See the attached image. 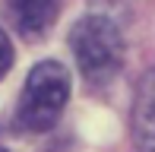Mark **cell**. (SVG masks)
Here are the masks:
<instances>
[{"instance_id":"6da1fadb","label":"cell","mask_w":155,"mask_h":152,"mask_svg":"<svg viewBox=\"0 0 155 152\" xmlns=\"http://www.w3.org/2000/svg\"><path fill=\"white\" fill-rule=\"evenodd\" d=\"M70 98V73L57 60L32 67L25 79L22 98H19V124L32 133H45L60 121Z\"/></svg>"},{"instance_id":"7a4b0ae2","label":"cell","mask_w":155,"mask_h":152,"mask_svg":"<svg viewBox=\"0 0 155 152\" xmlns=\"http://www.w3.org/2000/svg\"><path fill=\"white\" fill-rule=\"evenodd\" d=\"M70 48L89 82H108L124 64V35L104 16L79 19L70 32Z\"/></svg>"},{"instance_id":"3957f363","label":"cell","mask_w":155,"mask_h":152,"mask_svg":"<svg viewBox=\"0 0 155 152\" xmlns=\"http://www.w3.org/2000/svg\"><path fill=\"white\" fill-rule=\"evenodd\" d=\"M60 0H6V16L22 38H41L54 25Z\"/></svg>"},{"instance_id":"277c9868","label":"cell","mask_w":155,"mask_h":152,"mask_svg":"<svg viewBox=\"0 0 155 152\" xmlns=\"http://www.w3.org/2000/svg\"><path fill=\"white\" fill-rule=\"evenodd\" d=\"M133 143L139 152H155V70L139 79L133 95Z\"/></svg>"},{"instance_id":"5b68a950","label":"cell","mask_w":155,"mask_h":152,"mask_svg":"<svg viewBox=\"0 0 155 152\" xmlns=\"http://www.w3.org/2000/svg\"><path fill=\"white\" fill-rule=\"evenodd\" d=\"M10 67H13V45L6 38V32L0 29V79L10 73Z\"/></svg>"},{"instance_id":"8992f818","label":"cell","mask_w":155,"mask_h":152,"mask_svg":"<svg viewBox=\"0 0 155 152\" xmlns=\"http://www.w3.org/2000/svg\"><path fill=\"white\" fill-rule=\"evenodd\" d=\"M0 152H6V149H0Z\"/></svg>"}]
</instances>
